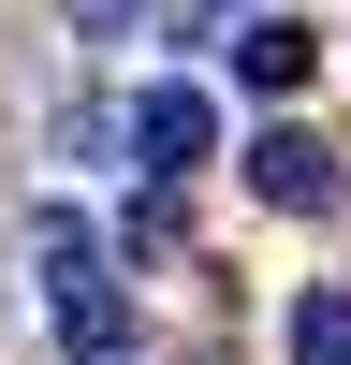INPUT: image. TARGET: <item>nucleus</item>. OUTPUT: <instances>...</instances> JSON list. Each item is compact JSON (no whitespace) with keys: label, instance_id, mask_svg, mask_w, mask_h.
<instances>
[{"label":"nucleus","instance_id":"1","mask_svg":"<svg viewBox=\"0 0 351 365\" xmlns=\"http://www.w3.org/2000/svg\"><path fill=\"white\" fill-rule=\"evenodd\" d=\"M29 249H44V322H58V351H73V365H117V351H132V292L103 278V234H88L73 205H44Z\"/></svg>","mask_w":351,"mask_h":365},{"label":"nucleus","instance_id":"2","mask_svg":"<svg viewBox=\"0 0 351 365\" xmlns=\"http://www.w3.org/2000/svg\"><path fill=\"white\" fill-rule=\"evenodd\" d=\"M117 146H132V161H146V175L176 190V175H205V161H220V103H205L190 73H161V88H132V117H117Z\"/></svg>","mask_w":351,"mask_h":365},{"label":"nucleus","instance_id":"4","mask_svg":"<svg viewBox=\"0 0 351 365\" xmlns=\"http://www.w3.org/2000/svg\"><path fill=\"white\" fill-rule=\"evenodd\" d=\"M234 73L278 103V88H307V73H322V29H307V15H249V29H234Z\"/></svg>","mask_w":351,"mask_h":365},{"label":"nucleus","instance_id":"6","mask_svg":"<svg viewBox=\"0 0 351 365\" xmlns=\"http://www.w3.org/2000/svg\"><path fill=\"white\" fill-rule=\"evenodd\" d=\"M117 249H132V263H176V190H161V175H146V205L117 220Z\"/></svg>","mask_w":351,"mask_h":365},{"label":"nucleus","instance_id":"7","mask_svg":"<svg viewBox=\"0 0 351 365\" xmlns=\"http://www.w3.org/2000/svg\"><path fill=\"white\" fill-rule=\"evenodd\" d=\"M132 15H146V0H73V29H88V44H117Z\"/></svg>","mask_w":351,"mask_h":365},{"label":"nucleus","instance_id":"3","mask_svg":"<svg viewBox=\"0 0 351 365\" xmlns=\"http://www.w3.org/2000/svg\"><path fill=\"white\" fill-rule=\"evenodd\" d=\"M249 190L278 205V220H337L351 175H337V146H322V132H249Z\"/></svg>","mask_w":351,"mask_h":365},{"label":"nucleus","instance_id":"5","mask_svg":"<svg viewBox=\"0 0 351 365\" xmlns=\"http://www.w3.org/2000/svg\"><path fill=\"white\" fill-rule=\"evenodd\" d=\"M278 336H292V365H351V292H337V278H307Z\"/></svg>","mask_w":351,"mask_h":365}]
</instances>
